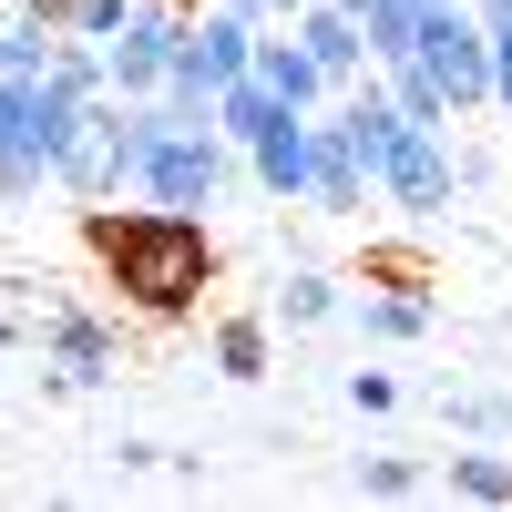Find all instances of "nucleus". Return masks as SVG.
Instances as JSON below:
<instances>
[{
  "instance_id": "b1692460",
  "label": "nucleus",
  "mask_w": 512,
  "mask_h": 512,
  "mask_svg": "<svg viewBox=\"0 0 512 512\" xmlns=\"http://www.w3.org/2000/svg\"><path fill=\"white\" fill-rule=\"evenodd\" d=\"M195 11H205V0H195Z\"/></svg>"
},
{
  "instance_id": "f8f14e48",
  "label": "nucleus",
  "mask_w": 512,
  "mask_h": 512,
  "mask_svg": "<svg viewBox=\"0 0 512 512\" xmlns=\"http://www.w3.org/2000/svg\"><path fill=\"white\" fill-rule=\"evenodd\" d=\"M379 82H390V103H400L410 123H461V113H451V93L431 82V62H420V52H400V62H379Z\"/></svg>"
},
{
  "instance_id": "39448f33",
  "label": "nucleus",
  "mask_w": 512,
  "mask_h": 512,
  "mask_svg": "<svg viewBox=\"0 0 512 512\" xmlns=\"http://www.w3.org/2000/svg\"><path fill=\"white\" fill-rule=\"evenodd\" d=\"M451 185H461V154L441 144V123H400L390 154H379V195H390L400 216H441Z\"/></svg>"
},
{
  "instance_id": "f3484780",
  "label": "nucleus",
  "mask_w": 512,
  "mask_h": 512,
  "mask_svg": "<svg viewBox=\"0 0 512 512\" xmlns=\"http://www.w3.org/2000/svg\"><path fill=\"white\" fill-rule=\"evenodd\" d=\"M277 308H287V328H318V318H338V277H318V267H297V277L277 287Z\"/></svg>"
},
{
  "instance_id": "f257e3e1",
  "label": "nucleus",
  "mask_w": 512,
  "mask_h": 512,
  "mask_svg": "<svg viewBox=\"0 0 512 512\" xmlns=\"http://www.w3.org/2000/svg\"><path fill=\"white\" fill-rule=\"evenodd\" d=\"M93 256L103 277L134 297L144 318H185L205 277H216V246H205V216H185V205H93Z\"/></svg>"
},
{
  "instance_id": "ddd939ff",
  "label": "nucleus",
  "mask_w": 512,
  "mask_h": 512,
  "mask_svg": "<svg viewBox=\"0 0 512 512\" xmlns=\"http://www.w3.org/2000/svg\"><path fill=\"white\" fill-rule=\"evenodd\" d=\"M420 11L431 0H359V31H369V62H400L420 41Z\"/></svg>"
},
{
  "instance_id": "9d476101",
  "label": "nucleus",
  "mask_w": 512,
  "mask_h": 512,
  "mask_svg": "<svg viewBox=\"0 0 512 512\" xmlns=\"http://www.w3.org/2000/svg\"><path fill=\"white\" fill-rule=\"evenodd\" d=\"M256 82H277V93H287L297 113H308L318 93H338V82L318 72V52H308V41H297V21H287L277 41H256Z\"/></svg>"
},
{
  "instance_id": "1a4fd4ad",
  "label": "nucleus",
  "mask_w": 512,
  "mask_h": 512,
  "mask_svg": "<svg viewBox=\"0 0 512 512\" xmlns=\"http://www.w3.org/2000/svg\"><path fill=\"white\" fill-rule=\"evenodd\" d=\"M246 164H256V185L277 205H308V113H277L267 134L246 144Z\"/></svg>"
},
{
  "instance_id": "6e6552de",
  "label": "nucleus",
  "mask_w": 512,
  "mask_h": 512,
  "mask_svg": "<svg viewBox=\"0 0 512 512\" xmlns=\"http://www.w3.org/2000/svg\"><path fill=\"white\" fill-rule=\"evenodd\" d=\"M41 349L62 359V369H52L62 390H93V379H113V328H103V318H82V308H52Z\"/></svg>"
},
{
  "instance_id": "7ed1b4c3",
  "label": "nucleus",
  "mask_w": 512,
  "mask_h": 512,
  "mask_svg": "<svg viewBox=\"0 0 512 512\" xmlns=\"http://www.w3.org/2000/svg\"><path fill=\"white\" fill-rule=\"evenodd\" d=\"M185 21H195V0H134V11H123V31L103 41V62H113V93H123V103H144V93H164V82H175Z\"/></svg>"
},
{
  "instance_id": "f03ea898",
  "label": "nucleus",
  "mask_w": 512,
  "mask_h": 512,
  "mask_svg": "<svg viewBox=\"0 0 512 512\" xmlns=\"http://www.w3.org/2000/svg\"><path fill=\"white\" fill-rule=\"evenodd\" d=\"M246 72H256V21L216 0V11L185 21V52H175V82H164V93H175L185 113H216V93L246 82Z\"/></svg>"
},
{
  "instance_id": "412c9836",
  "label": "nucleus",
  "mask_w": 512,
  "mask_h": 512,
  "mask_svg": "<svg viewBox=\"0 0 512 512\" xmlns=\"http://www.w3.org/2000/svg\"><path fill=\"white\" fill-rule=\"evenodd\" d=\"M349 400H359V410H390L400 379H390V369H349Z\"/></svg>"
},
{
  "instance_id": "a211bd4d",
  "label": "nucleus",
  "mask_w": 512,
  "mask_h": 512,
  "mask_svg": "<svg viewBox=\"0 0 512 512\" xmlns=\"http://www.w3.org/2000/svg\"><path fill=\"white\" fill-rule=\"evenodd\" d=\"M216 369L256 379V369H267V328H256V318H216Z\"/></svg>"
},
{
  "instance_id": "4be33fe9",
  "label": "nucleus",
  "mask_w": 512,
  "mask_h": 512,
  "mask_svg": "<svg viewBox=\"0 0 512 512\" xmlns=\"http://www.w3.org/2000/svg\"><path fill=\"white\" fill-rule=\"evenodd\" d=\"M226 11H246V21H297L308 0H226Z\"/></svg>"
},
{
  "instance_id": "20e7f679",
  "label": "nucleus",
  "mask_w": 512,
  "mask_h": 512,
  "mask_svg": "<svg viewBox=\"0 0 512 512\" xmlns=\"http://www.w3.org/2000/svg\"><path fill=\"white\" fill-rule=\"evenodd\" d=\"M52 175H62V185H72L82 205H103V195H123V185H134V134H123V93L82 103L72 144L52 154Z\"/></svg>"
},
{
  "instance_id": "9b49d317",
  "label": "nucleus",
  "mask_w": 512,
  "mask_h": 512,
  "mask_svg": "<svg viewBox=\"0 0 512 512\" xmlns=\"http://www.w3.org/2000/svg\"><path fill=\"white\" fill-rule=\"evenodd\" d=\"M277 113H297V103L277 93V82H256V72H246V82H226V93H216V134H226V144H256Z\"/></svg>"
},
{
  "instance_id": "4468645a",
  "label": "nucleus",
  "mask_w": 512,
  "mask_h": 512,
  "mask_svg": "<svg viewBox=\"0 0 512 512\" xmlns=\"http://www.w3.org/2000/svg\"><path fill=\"white\" fill-rule=\"evenodd\" d=\"M359 328H369V338H390V349H400V338H420V328H431V308H420L410 287H390V297H359Z\"/></svg>"
},
{
  "instance_id": "0eeeda50",
  "label": "nucleus",
  "mask_w": 512,
  "mask_h": 512,
  "mask_svg": "<svg viewBox=\"0 0 512 512\" xmlns=\"http://www.w3.org/2000/svg\"><path fill=\"white\" fill-rule=\"evenodd\" d=\"M297 41L318 52V72L338 82V93H349V82H359V62H369V31H359V11H349V0H308V11H297Z\"/></svg>"
},
{
  "instance_id": "423d86ee",
  "label": "nucleus",
  "mask_w": 512,
  "mask_h": 512,
  "mask_svg": "<svg viewBox=\"0 0 512 512\" xmlns=\"http://www.w3.org/2000/svg\"><path fill=\"white\" fill-rule=\"evenodd\" d=\"M379 185H369V164H359V144H349V123H318L308 113V205H328V216H359Z\"/></svg>"
},
{
  "instance_id": "5701e85b",
  "label": "nucleus",
  "mask_w": 512,
  "mask_h": 512,
  "mask_svg": "<svg viewBox=\"0 0 512 512\" xmlns=\"http://www.w3.org/2000/svg\"><path fill=\"white\" fill-rule=\"evenodd\" d=\"M472 11H482V21H512V0H472Z\"/></svg>"
},
{
  "instance_id": "aec40b11",
  "label": "nucleus",
  "mask_w": 512,
  "mask_h": 512,
  "mask_svg": "<svg viewBox=\"0 0 512 512\" xmlns=\"http://www.w3.org/2000/svg\"><path fill=\"white\" fill-rule=\"evenodd\" d=\"M492 113H512V21H492Z\"/></svg>"
},
{
  "instance_id": "6ab92c4d",
  "label": "nucleus",
  "mask_w": 512,
  "mask_h": 512,
  "mask_svg": "<svg viewBox=\"0 0 512 512\" xmlns=\"http://www.w3.org/2000/svg\"><path fill=\"white\" fill-rule=\"evenodd\" d=\"M461 431H482V441H512V400H451Z\"/></svg>"
},
{
  "instance_id": "2eb2a0df",
  "label": "nucleus",
  "mask_w": 512,
  "mask_h": 512,
  "mask_svg": "<svg viewBox=\"0 0 512 512\" xmlns=\"http://www.w3.org/2000/svg\"><path fill=\"white\" fill-rule=\"evenodd\" d=\"M451 492L461 502H512V461L502 451H451Z\"/></svg>"
},
{
  "instance_id": "dca6fc26",
  "label": "nucleus",
  "mask_w": 512,
  "mask_h": 512,
  "mask_svg": "<svg viewBox=\"0 0 512 512\" xmlns=\"http://www.w3.org/2000/svg\"><path fill=\"white\" fill-rule=\"evenodd\" d=\"M369 502H410V492H431V472H420V461H400V451H379V461H359L349 472Z\"/></svg>"
}]
</instances>
